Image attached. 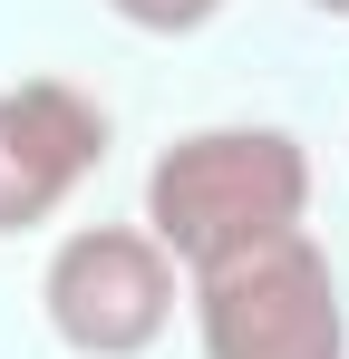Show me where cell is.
<instances>
[{"instance_id":"4","label":"cell","mask_w":349,"mask_h":359,"mask_svg":"<svg viewBox=\"0 0 349 359\" xmlns=\"http://www.w3.org/2000/svg\"><path fill=\"white\" fill-rule=\"evenodd\" d=\"M107 165V107L68 78L0 88V233H39Z\"/></svg>"},{"instance_id":"5","label":"cell","mask_w":349,"mask_h":359,"mask_svg":"<svg viewBox=\"0 0 349 359\" xmlns=\"http://www.w3.org/2000/svg\"><path fill=\"white\" fill-rule=\"evenodd\" d=\"M126 29H146V39H184V29H204L224 0H107Z\"/></svg>"},{"instance_id":"2","label":"cell","mask_w":349,"mask_h":359,"mask_svg":"<svg viewBox=\"0 0 349 359\" xmlns=\"http://www.w3.org/2000/svg\"><path fill=\"white\" fill-rule=\"evenodd\" d=\"M204 359H349V301L310 233H282L242 262L194 272Z\"/></svg>"},{"instance_id":"1","label":"cell","mask_w":349,"mask_h":359,"mask_svg":"<svg viewBox=\"0 0 349 359\" xmlns=\"http://www.w3.org/2000/svg\"><path fill=\"white\" fill-rule=\"evenodd\" d=\"M301 214H310V156L291 126H194L146 165V233L174 252L184 282L301 233Z\"/></svg>"},{"instance_id":"3","label":"cell","mask_w":349,"mask_h":359,"mask_svg":"<svg viewBox=\"0 0 349 359\" xmlns=\"http://www.w3.org/2000/svg\"><path fill=\"white\" fill-rule=\"evenodd\" d=\"M174 292L184 272L146 224H78L39 272V311L78 359H146L174 320Z\"/></svg>"},{"instance_id":"6","label":"cell","mask_w":349,"mask_h":359,"mask_svg":"<svg viewBox=\"0 0 349 359\" xmlns=\"http://www.w3.org/2000/svg\"><path fill=\"white\" fill-rule=\"evenodd\" d=\"M310 10H320V20H349V0H310Z\"/></svg>"}]
</instances>
